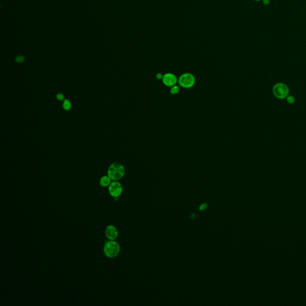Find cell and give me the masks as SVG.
<instances>
[{
	"label": "cell",
	"instance_id": "obj_1",
	"mask_svg": "<svg viewBox=\"0 0 306 306\" xmlns=\"http://www.w3.org/2000/svg\"><path fill=\"white\" fill-rule=\"evenodd\" d=\"M125 167L123 164L118 162H114L109 166L107 171V175L112 181H119L125 175Z\"/></svg>",
	"mask_w": 306,
	"mask_h": 306
},
{
	"label": "cell",
	"instance_id": "obj_2",
	"mask_svg": "<svg viewBox=\"0 0 306 306\" xmlns=\"http://www.w3.org/2000/svg\"><path fill=\"white\" fill-rule=\"evenodd\" d=\"M104 254L108 258H114L117 256L120 252V245L116 240L106 242L103 247Z\"/></svg>",
	"mask_w": 306,
	"mask_h": 306
},
{
	"label": "cell",
	"instance_id": "obj_3",
	"mask_svg": "<svg viewBox=\"0 0 306 306\" xmlns=\"http://www.w3.org/2000/svg\"><path fill=\"white\" fill-rule=\"evenodd\" d=\"M178 84L184 89H190L194 86L196 83V78L192 74L187 72L183 74L178 78Z\"/></svg>",
	"mask_w": 306,
	"mask_h": 306
},
{
	"label": "cell",
	"instance_id": "obj_4",
	"mask_svg": "<svg viewBox=\"0 0 306 306\" xmlns=\"http://www.w3.org/2000/svg\"><path fill=\"white\" fill-rule=\"evenodd\" d=\"M273 92L277 98L284 99L288 97L289 90L288 87L284 83H277L273 86Z\"/></svg>",
	"mask_w": 306,
	"mask_h": 306
},
{
	"label": "cell",
	"instance_id": "obj_5",
	"mask_svg": "<svg viewBox=\"0 0 306 306\" xmlns=\"http://www.w3.org/2000/svg\"><path fill=\"white\" fill-rule=\"evenodd\" d=\"M108 188L109 194L115 199L119 197L123 193V186L118 181H112Z\"/></svg>",
	"mask_w": 306,
	"mask_h": 306
},
{
	"label": "cell",
	"instance_id": "obj_6",
	"mask_svg": "<svg viewBox=\"0 0 306 306\" xmlns=\"http://www.w3.org/2000/svg\"><path fill=\"white\" fill-rule=\"evenodd\" d=\"M162 82L166 86L172 87L176 84L178 81V78L176 76L172 73H166L163 75L162 79Z\"/></svg>",
	"mask_w": 306,
	"mask_h": 306
},
{
	"label": "cell",
	"instance_id": "obj_7",
	"mask_svg": "<svg viewBox=\"0 0 306 306\" xmlns=\"http://www.w3.org/2000/svg\"><path fill=\"white\" fill-rule=\"evenodd\" d=\"M105 236L109 240H116L118 236V231L113 225H108L105 230Z\"/></svg>",
	"mask_w": 306,
	"mask_h": 306
},
{
	"label": "cell",
	"instance_id": "obj_8",
	"mask_svg": "<svg viewBox=\"0 0 306 306\" xmlns=\"http://www.w3.org/2000/svg\"><path fill=\"white\" fill-rule=\"evenodd\" d=\"M111 182H112V180L111 179V178L108 175H105L100 178L99 180V184L102 187L105 188V187H109Z\"/></svg>",
	"mask_w": 306,
	"mask_h": 306
},
{
	"label": "cell",
	"instance_id": "obj_9",
	"mask_svg": "<svg viewBox=\"0 0 306 306\" xmlns=\"http://www.w3.org/2000/svg\"><path fill=\"white\" fill-rule=\"evenodd\" d=\"M62 107L64 110L65 111H70L72 108V104L71 102L68 99H65L63 101L62 104Z\"/></svg>",
	"mask_w": 306,
	"mask_h": 306
},
{
	"label": "cell",
	"instance_id": "obj_10",
	"mask_svg": "<svg viewBox=\"0 0 306 306\" xmlns=\"http://www.w3.org/2000/svg\"><path fill=\"white\" fill-rule=\"evenodd\" d=\"M180 91V87L178 85H175L172 87H171V90H170V92L172 95H176Z\"/></svg>",
	"mask_w": 306,
	"mask_h": 306
},
{
	"label": "cell",
	"instance_id": "obj_11",
	"mask_svg": "<svg viewBox=\"0 0 306 306\" xmlns=\"http://www.w3.org/2000/svg\"><path fill=\"white\" fill-rule=\"evenodd\" d=\"M56 99H57V100H59V101H61V102L63 101V100L65 99L64 95H63V93H59L56 95Z\"/></svg>",
	"mask_w": 306,
	"mask_h": 306
},
{
	"label": "cell",
	"instance_id": "obj_12",
	"mask_svg": "<svg viewBox=\"0 0 306 306\" xmlns=\"http://www.w3.org/2000/svg\"><path fill=\"white\" fill-rule=\"evenodd\" d=\"M24 61H25L24 56H23L22 55L17 56V57L16 58V59H15V61L16 62H17V63H22Z\"/></svg>",
	"mask_w": 306,
	"mask_h": 306
},
{
	"label": "cell",
	"instance_id": "obj_13",
	"mask_svg": "<svg viewBox=\"0 0 306 306\" xmlns=\"http://www.w3.org/2000/svg\"><path fill=\"white\" fill-rule=\"evenodd\" d=\"M287 101L289 104H293L295 102V98L292 96H289L287 97Z\"/></svg>",
	"mask_w": 306,
	"mask_h": 306
},
{
	"label": "cell",
	"instance_id": "obj_14",
	"mask_svg": "<svg viewBox=\"0 0 306 306\" xmlns=\"http://www.w3.org/2000/svg\"><path fill=\"white\" fill-rule=\"evenodd\" d=\"M163 75L162 74L158 73V74H157L156 77H157V79H158V80H162V78H163Z\"/></svg>",
	"mask_w": 306,
	"mask_h": 306
},
{
	"label": "cell",
	"instance_id": "obj_15",
	"mask_svg": "<svg viewBox=\"0 0 306 306\" xmlns=\"http://www.w3.org/2000/svg\"><path fill=\"white\" fill-rule=\"evenodd\" d=\"M263 3L265 5H268L270 3L269 0H263Z\"/></svg>",
	"mask_w": 306,
	"mask_h": 306
},
{
	"label": "cell",
	"instance_id": "obj_16",
	"mask_svg": "<svg viewBox=\"0 0 306 306\" xmlns=\"http://www.w3.org/2000/svg\"><path fill=\"white\" fill-rule=\"evenodd\" d=\"M255 1H259V0H255Z\"/></svg>",
	"mask_w": 306,
	"mask_h": 306
}]
</instances>
